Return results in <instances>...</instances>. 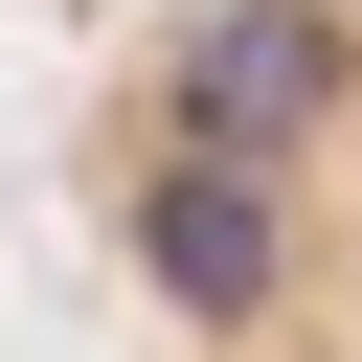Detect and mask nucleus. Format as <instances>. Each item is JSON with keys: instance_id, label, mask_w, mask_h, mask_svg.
I'll use <instances>...</instances> for the list:
<instances>
[{"instance_id": "1", "label": "nucleus", "mask_w": 362, "mask_h": 362, "mask_svg": "<svg viewBox=\"0 0 362 362\" xmlns=\"http://www.w3.org/2000/svg\"><path fill=\"white\" fill-rule=\"evenodd\" d=\"M90 204L158 362H362V0H158Z\"/></svg>"}]
</instances>
